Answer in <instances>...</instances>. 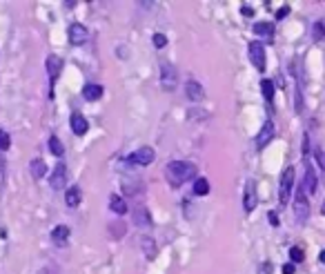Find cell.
I'll return each mask as SVG.
<instances>
[{
	"instance_id": "28",
	"label": "cell",
	"mask_w": 325,
	"mask_h": 274,
	"mask_svg": "<svg viewBox=\"0 0 325 274\" xmlns=\"http://www.w3.org/2000/svg\"><path fill=\"white\" fill-rule=\"evenodd\" d=\"M289 259H292L294 263H301V261L305 259V254H303L301 247H292V250H289Z\"/></svg>"
},
{
	"instance_id": "12",
	"label": "cell",
	"mask_w": 325,
	"mask_h": 274,
	"mask_svg": "<svg viewBox=\"0 0 325 274\" xmlns=\"http://www.w3.org/2000/svg\"><path fill=\"white\" fill-rule=\"evenodd\" d=\"M69 234H71L69 225H56V228L51 229V241L56 243L58 247H65L67 243H69Z\"/></svg>"
},
{
	"instance_id": "31",
	"label": "cell",
	"mask_w": 325,
	"mask_h": 274,
	"mask_svg": "<svg viewBox=\"0 0 325 274\" xmlns=\"http://www.w3.org/2000/svg\"><path fill=\"white\" fill-rule=\"evenodd\" d=\"M109 229L114 232V236H120V234H125V225H120V223H111Z\"/></svg>"
},
{
	"instance_id": "6",
	"label": "cell",
	"mask_w": 325,
	"mask_h": 274,
	"mask_svg": "<svg viewBox=\"0 0 325 274\" xmlns=\"http://www.w3.org/2000/svg\"><path fill=\"white\" fill-rule=\"evenodd\" d=\"M49 185H51V189H56V192L67 189V167H65V163H58V165L53 167L51 176H49Z\"/></svg>"
},
{
	"instance_id": "21",
	"label": "cell",
	"mask_w": 325,
	"mask_h": 274,
	"mask_svg": "<svg viewBox=\"0 0 325 274\" xmlns=\"http://www.w3.org/2000/svg\"><path fill=\"white\" fill-rule=\"evenodd\" d=\"M109 207L116 214H125V212H127V203H125V198L118 196V194H111L109 196Z\"/></svg>"
},
{
	"instance_id": "38",
	"label": "cell",
	"mask_w": 325,
	"mask_h": 274,
	"mask_svg": "<svg viewBox=\"0 0 325 274\" xmlns=\"http://www.w3.org/2000/svg\"><path fill=\"white\" fill-rule=\"evenodd\" d=\"M321 212H323V216H325V201H323V207H321Z\"/></svg>"
},
{
	"instance_id": "33",
	"label": "cell",
	"mask_w": 325,
	"mask_h": 274,
	"mask_svg": "<svg viewBox=\"0 0 325 274\" xmlns=\"http://www.w3.org/2000/svg\"><path fill=\"white\" fill-rule=\"evenodd\" d=\"M240 14L247 16V18H252V16H254V9H252L249 5H243V7H240Z\"/></svg>"
},
{
	"instance_id": "32",
	"label": "cell",
	"mask_w": 325,
	"mask_h": 274,
	"mask_svg": "<svg viewBox=\"0 0 325 274\" xmlns=\"http://www.w3.org/2000/svg\"><path fill=\"white\" fill-rule=\"evenodd\" d=\"M287 14H289V7H287V5H283L279 11H276V18H279V20H283Z\"/></svg>"
},
{
	"instance_id": "30",
	"label": "cell",
	"mask_w": 325,
	"mask_h": 274,
	"mask_svg": "<svg viewBox=\"0 0 325 274\" xmlns=\"http://www.w3.org/2000/svg\"><path fill=\"white\" fill-rule=\"evenodd\" d=\"M314 158H316V163H319V167L325 172V152L321 147H316L314 149Z\"/></svg>"
},
{
	"instance_id": "20",
	"label": "cell",
	"mask_w": 325,
	"mask_h": 274,
	"mask_svg": "<svg viewBox=\"0 0 325 274\" xmlns=\"http://www.w3.org/2000/svg\"><path fill=\"white\" fill-rule=\"evenodd\" d=\"M29 170H31V176H34L36 181H40L45 174H47V165H45L43 158H34L31 165H29Z\"/></svg>"
},
{
	"instance_id": "5",
	"label": "cell",
	"mask_w": 325,
	"mask_h": 274,
	"mask_svg": "<svg viewBox=\"0 0 325 274\" xmlns=\"http://www.w3.org/2000/svg\"><path fill=\"white\" fill-rule=\"evenodd\" d=\"M176 67H174L172 63H160V83H163V90L172 91L174 87H176Z\"/></svg>"
},
{
	"instance_id": "25",
	"label": "cell",
	"mask_w": 325,
	"mask_h": 274,
	"mask_svg": "<svg viewBox=\"0 0 325 274\" xmlns=\"http://www.w3.org/2000/svg\"><path fill=\"white\" fill-rule=\"evenodd\" d=\"M209 192V181L207 179H196L194 183V194L196 196H205Z\"/></svg>"
},
{
	"instance_id": "18",
	"label": "cell",
	"mask_w": 325,
	"mask_h": 274,
	"mask_svg": "<svg viewBox=\"0 0 325 274\" xmlns=\"http://www.w3.org/2000/svg\"><path fill=\"white\" fill-rule=\"evenodd\" d=\"M102 85H98V83H87V85L83 87V98L85 100H100L102 96Z\"/></svg>"
},
{
	"instance_id": "14",
	"label": "cell",
	"mask_w": 325,
	"mask_h": 274,
	"mask_svg": "<svg viewBox=\"0 0 325 274\" xmlns=\"http://www.w3.org/2000/svg\"><path fill=\"white\" fill-rule=\"evenodd\" d=\"M69 123H71V132H74L76 136H83V134H87V130H89V123H87V118L83 116V114H71V118H69Z\"/></svg>"
},
{
	"instance_id": "2",
	"label": "cell",
	"mask_w": 325,
	"mask_h": 274,
	"mask_svg": "<svg viewBox=\"0 0 325 274\" xmlns=\"http://www.w3.org/2000/svg\"><path fill=\"white\" fill-rule=\"evenodd\" d=\"M294 167H285L283 176H280V185H279V201L280 205H287L289 203V196H292V187H294Z\"/></svg>"
},
{
	"instance_id": "35",
	"label": "cell",
	"mask_w": 325,
	"mask_h": 274,
	"mask_svg": "<svg viewBox=\"0 0 325 274\" xmlns=\"http://www.w3.org/2000/svg\"><path fill=\"white\" fill-rule=\"evenodd\" d=\"M294 272H296L294 263H285V265H283V274H294Z\"/></svg>"
},
{
	"instance_id": "15",
	"label": "cell",
	"mask_w": 325,
	"mask_h": 274,
	"mask_svg": "<svg viewBox=\"0 0 325 274\" xmlns=\"http://www.w3.org/2000/svg\"><path fill=\"white\" fill-rule=\"evenodd\" d=\"M185 94H187V98H189L191 103H200V100L205 98L203 87H200V83H196V81L187 83V85H185Z\"/></svg>"
},
{
	"instance_id": "36",
	"label": "cell",
	"mask_w": 325,
	"mask_h": 274,
	"mask_svg": "<svg viewBox=\"0 0 325 274\" xmlns=\"http://www.w3.org/2000/svg\"><path fill=\"white\" fill-rule=\"evenodd\" d=\"M270 223L274 225V228H279V216H276L274 212H270Z\"/></svg>"
},
{
	"instance_id": "9",
	"label": "cell",
	"mask_w": 325,
	"mask_h": 274,
	"mask_svg": "<svg viewBox=\"0 0 325 274\" xmlns=\"http://www.w3.org/2000/svg\"><path fill=\"white\" fill-rule=\"evenodd\" d=\"M154 149L151 147H140V149H136V152H132L129 154V163H132V165H149L151 161H154Z\"/></svg>"
},
{
	"instance_id": "27",
	"label": "cell",
	"mask_w": 325,
	"mask_h": 274,
	"mask_svg": "<svg viewBox=\"0 0 325 274\" xmlns=\"http://www.w3.org/2000/svg\"><path fill=\"white\" fill-rule=\"evenodd\" d=\"M151 43H154L156 49H163V47L167 45V38H165V34H154V36H151Z\"/></svg>"
},
{
	"instance_id": "37",
	"label": "cell",
	"mask_w": 325,
	"mask_h": 274,
	"mask_svg": "<svg viewBox=\"0 0 325 274\" xmlns=\"http://www.w3.org/2000/svg\"><path fill=\"white\" fill-rule=\"evenodd\" d=\"M321 263H325V250L321 252Z\"/></svg>"
},
{
	"instance_id": "13",
	"label": "cell",
	"mask_w": 325,
	"mask_h": 274,
	"mask_svg": "<svg viewBox=\"0 0 325 274\" xmlns=\"http://www.w3.org/2000/svg\"><path fill=\"white\" fill-rule=\"evenodd\" d=\"M301 189H303L305 194H310V196L316 192V174H314V170H312L310 163H305V176H303Z\"/></svg>"
},
{
	"instance_id": "17",
	"label": "cell",
	"mask_w": 325,
	"mask_h": 274,
	"mask_svg": "<svg viewBox=\"0 0 325 274\" xmlns=\"http://www.w3.org/2000/svg\"><path fill=\"white\" fill-rule=\"evenodd\" d=\"M80 198H83V192H80L78 185H71V187L65 189V203H67V207H78L80 205Z\"/></svg>"
},
{
	"instance_id": "4",
	"label": "cell",
	"mask_w": 325,
	"mask_h": 274,
	"mask_svg": "<svg viewBox=\"0 0 325 274\" xmlns=\"http://www.w3.org/2000/svg\"><path fill=\"white\" fill-rule=\"evenodd\" d=\"M247 54H249V60L252 65L258 69V72H265V45L258 41H252L247 45Z\"/></svg>"
},
{
	"instance_id": "8",
	"label": "cell",
	"mask_w": 325,
	"mask_h": 274,
	"mask_svg": "<svg viewBox=\"0 0 325 274\" xmlns=\"http://www.w3.org/2000/svg\"><path fill=\"white\" fill-rule=\"evenodd\" d=\"M69 43L71 45H83V43H87V38H89V29L85 27V25H80V23H74V25H69Z\"/></svg>"
},
{
	"instance_id": "16",
	"label": "cell",
	"mask_w": 325,
	"mask_h": 274,
	"mask_svg": "<svg viewBox=\"0 0 325 274\" xmlns=\"http://www.w3.org/2000/svg\"><path fill=\"white\" fill-rule=\"evenodd\" d=\"M254 34H256L258 38H263V41L272 43L274 41V25L272 23H256L254 25Z\"/></svg>"
},
{
	"instance_id": "1",
	"label": "cell",
	"mask_w": 325,
	"mask_h": 274,
	"mask_svg": "<svg viewBox=\"0 0 325 274\" xmlns=\"http://www.w3.org/2000/svg\"><path fill=\"white\" fill-rule=\"evenodd\" d=\"M196 167L187 161H169L167 167H165V179L172 187H181L185 181L194 179Z\"/></svg>"
},
{
	"instance_id": "26",
	"label": "cell",
	"mask_w": 325,
	"mask_h": 274,
	"mask_svg": "<svg viewBox=\"0 0 325 274\" xmlns=\"http://www.w3.org/2000/svg\"><path fill=\"white\" fill-rule=\"evenodd\" d=\"M312 38H314V41H323L325 38V23L323 20H316V23L312 25Z\"/></svg>"
},
{
	"instance_id": "10",
	"label": "cell",
	"mask_w": 325,
	"mask_h": 274,
	"mask_svg": "<svg viewBox=\"0 0 325 274\" xmlns=\"http://www.w3.org/2000/svg\"><path fill=\"white\" fill-rule=\"evenodd\" d=\"M60 72H62V58L60 56H56V54L47 56V76H49V81H51V91H53V83L58 81Z\"/></svg>"
},
{
	"instance_id": "3",
	"label": "cell",
	"mask_w": 325,
	"mask_h": 274,
	"mask_svg": "<svg viewBox=\"0 0 325 274\" xmlns=\"http://www.w3.org/2000/svg\"><path fill=\"white\" fill-rule=\"evenodd\" d=\"M294 216H296V221L301 225L310 219V201H307V194L303 192L301 187L294 194Z\"/></svg>"
},
{
	"instance_id": "19",
	"label": "cell",
	"mask_w": 325,
	"mask_h": 274,
	"mask_svg": "<svg viewBox=\"0 0 325 274\" xmlns=\"http://www.w3.org/2000/svg\"><path fill=\"white\" fill-rule=\"evenodd\" d=\"M134 223H136L138 228H149L151 216H149V212H147V207H136V210H134Z\"/></svg>"
},
{
	"instance_id": "11",
	"label": "cell",
	"mask_w": 325,
	"mask_h": 274,
	"mask_svg": "<svg viewBox=\"0 0 325 274\" xmlns=\"http://www.w3.org/2000/svg\"><path fill=\"white\" fill-rule=\"evenodd\" d=\"M274 123L272 121H265V125L261 127V132H258V136H256V149H263V147H267L270 145V140L274 138Z\"/></svg>"
},
{
	"instance_id": "22",
	"label": "cell",
	"mask_w": 325,
	"mask_h": 274,
	"mask_svg": "<svg viewBox=\"0 0 325 274\" xmlns=\"http://www.w3.org/2000/svg\"><path fill=\"white\" fill-rule=\"evenodd\" d=\"M261 91H263V98H265L267 105L274 103V83L267 81V78H263L261 81Z\"/></svg>"
},
{
	"instance_id": "7",
	"label": "cell",
	"mask_w": 325,
	"mask_h": 274,
	"mask_svg": "<svg viewBox=\"0 0 325 274\" xmlns=\"http://www.w3.org/2000/svg\"><path fill=\"white\" fill-rule=\"evenodd\" d=\"M258 203V196H256V183H254L252 179L245 183V192H243V210L247 212H254V207H256Z\"/></svg>"
},
{
	"instance_id": "24",
	"label": "cell",
	"mask_w": 325,
	"mask_h": 274,
	"mask_svg": "<svg viewBox=\"0 0 325 274\" xmlns=\"http://www.w3.org/2000/svg\"><path fill=\"white\" fill-rule=\"evenodd\" d=\"M49 149H51V154H56V156H62V154H65V147H62V143H60V138H58V136H49Z\"/></svg>"
},
{
	"instance_id": "34",
	"label": "cell",
	"mask_w": 325,
	"mask_h": 274,
	"mask_svg": "<svg viewBox=\"0 0 325 274\" xmlns=\"http://www.w3.org/2000/svg\"><path fill=\"white\" fill-rule=\"evenodd\" d=\"M2 183H4V158L0 154V187H2Z\"/></svg>"
},
{
	"instance_id": "29",
	"label": "cell",
	"mask_w": 325,
	"mask_h": 274,
	"mask_svg": "<svg viewBox=\"0 0 325 274\" xmlns=\"http://www.w3.org/2000/svg\"><path fill=\"white\" fill-rule=\"evenodd\" d=\"M9 145H11V138H9V134H7L4 130H0V152L9 149Z\"/></svg>"
},
{
	"instance_id": "23",
	"label": "cell",
	"mask_w": 325,
	"mask_h": 274,
	"mask_svg": "<svg viewBox=\"0 0 325 274\" xmlns=\"http://www.w3.org/2000/svg\"><path fill=\"white\" fill-rule=\"evenodd\" d=\"M138 243H140V247H142V250H145V256H147V259H154V256H156V243H154V238H151V236H140V241H138Z\"/></svg>"
}]
</instances>
